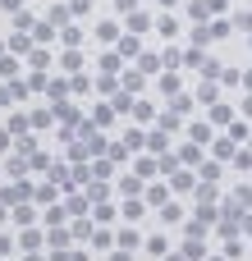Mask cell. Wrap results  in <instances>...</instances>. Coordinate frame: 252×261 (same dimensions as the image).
<instances>
[{
  "instance_id": "1",
  "label": "cell",
  "mask_w": 252,
  "mask_h": 261,
  "mask_svg": "<svg viewBox=\"0 0 252 261\" xmlns=\"http://www.w3.org/2000/svg\"><path fill=\"white\" fill-rule=\"evenodd\" d=\"M115 243H119V252H133V248H142L147 239H142L138 229H119V239H115Z\"/></svg>"
},
{
  "instance_id": "2",
  "label": "cell",
  "mask_w": 252,
  "mask_h": 261,
  "mask_svg": "<svg viewBox=\"0 0 252 261\" xmlns=\"http://www.w3.org/2000/svg\"><path fill=\"white\" fill-rule=\"evenodd\" d=\"M147 252H152V257H170V239H165V234H152V239H147Z\"/></svg>"
},
{
  "instance_id": "3",
  "label": "cell",
  "mask_w": 252,
  "mask_h": 261,
  "mask_svg": "<svg viewBox=\"0 0 252 261\" xmlns=\"http://www.w3.org/2000/svg\"><path fill=\"white\" fill-rule=\"evenodd\" d=\"M119 216H124L129 225H138V220H142V202H138V197H133V202H124V206H119Z\"/></svg>"
},
{
  "instance_id": "4",
  "label": "cell",
  "mask_w": 252,
  "mask_h": 261,
  "mask_svg": "<svg viewBox=\"0 0 252 261\" xmlns=\"http://www.w3.org/2000/svg\"><path fill=\"white\" fill-rule=\"evenodd\" d=\"M119 193H124V197L133 202V197L142 193V179H138V174H133V179H119Z\"/></svg>"
},
{
  "instance_id": "5",
  "label": "cell",
  "mask_w": 252,
  "mask_h": 261,
  "mask_svg": "<svg viewBox=\"0 0 252 261\" xmlns=\"http://www.w3.org/2000/svg\"><path fill=\"white\" fill-rule=\"evenodd\" d=\"M0 78H5V83H14V78H18V60H14V55H5V60H0Z\"/></svg>"
},
{
  "instance_id": "6",
  "label": "cell",
  "mask_w": 252,
  "mask_h": 261,
  "mask_svg": "<svg viewBox=\"0 0 252 261\" xmlns=\"http://www.w3.org/2000/svg\"><path fill=\"white\" fill-rule=\"evenodd\" d=\"M133 170H138V179H152V174H156V170H161V165H156V161H152V156H142V161H138V165H133Z\"/></svg>"
},
{
  "instance_id": "7",
  "label": "cell",
  "mask_w": 252,
  "mask_h": 261,
  "mask_svg": "<svg viewBox=\"0 0 252 261\" xmlns=\"http://www.w3.org/2000/svg\"><path fill=\"white\" fill-rule=\"evenodd\" d=\"M14 220H18V225H32V220H37V211L23 202V206H14Z\"/></svg>"
},
{
  "instance_id": "8",
  "label": "cell",
  "mask_w": 252,
  "mask_h": 261,
  "mask_svg": "<svg viewBox=\"0 0 252 261\" xmlns=\"http://www.w3.org/2000/svg\"><path fill=\"white\" fill-rule=\"evenodd\" d=\"M18 243H23V252H37V248H41V234H37V229H28Z\"/></svg>"
},
{
  "instance_id": "9",
  "label": "cell",
  "mask_w": 252,
  "mask_h": 261,
  "mask_svg": "<svg viewBox=\"0 0 252 261\" xmlns=\"http://www.w3.org/2000/svg\"><path fill=\"white\" fill-rule=\"evenodd\" d=\"M147 28H152L147 14H133V18H129V32H147Z\"/></svg>"
},
{
  "instance_id": "10",
  "label": "cell",
  "mask_w": 252,
  "mask_h": 261,
  "mask_svg": "<svg viewBox=\"0 0 252 261\" xmlns=\"http://www.w3.org/2000/svg\"><path fill=\"white\" fill-rule=\"evenodd\" d=\"M60 64H64V69H69V73H73V69H78V64H83V55H78V50H64V55H60Z\"/></svg>"
},
{
  "instance_id": "11",
  "label": "cell",
  "mask_w": 252,
  "mask_h": 261,
  "mask_svg": "<svg viewBox=\"0 0 252 261\" xmlns=\"http://www.w3.org/2000/svg\"><path fill=\"white\" fill-rule=\"evenodd\" d=\"M124 147H129V151H138V147H147V133H138V128H133V133L124 138Z\"/></svg>"
},
{
  "instance_id": "12",
  "label": "cell",
  "mask_w": 252,
  "mask_h": 261,
  "mask_svg": "<svg viewBox=\"0 0 252 261\" xmlns=\"http://www.w3.org/2000/svg\"><path fill=\"white\" fill-rule=\"evenodd\" d=\"M92 248H101V252H106V248H115V239H110L106 229H96V234H92Z\"/></svg>"
},
{
  "instance_id": "13",
  "label": "cell",
  "mask_w": 252,
  "mask_h": 261,
  "mask_svg": "<svg viewBox=\"0 0 252 261\" xmlns=\"http://www.w3.org/2000/svg\"><path fill=\"white\" fill-rule=\"evenodd\" d=\"M119 55H138V37H133V32H129V37L119 41Z\"/></svg>"
},
{
  "instance_id": "14",
  "label": "cell",
  "mask_w": 252,
  "mask_h": 261,
  "mask_svg": "<svg viewBox=\"0 0 252 261\" xmlns=\"http://www.w3.org/2000/svg\"><path fill=\"white\" fill-rule=\"evenodd\" d=\"M179 216H184L179 206H161V220H165V225H179Z\"/></svg>"
},
{
  "instance_id": "15",
  "label": "cell",
  "mask_w": 252,
  "mask_h": 261,
  "mask_svg": "<svg viewBox=\"0 0 252 261\" xmlns=\"http://www.w3.org/2000/svg\"><path fill=\"white\" fill-rule=\"evenodd\" d=\"M174 32H179V23H174V18L165 14V18H161V37H174Z\"/></svg>"
},
{
  "instance_id": "16",
  "label": "cell",
  "mask_w": 252,
  "mask_h": 261,
  "mask_svg": "<svg viewBox=\"0 0 252 261\" xmlns=\"http://www.w3.org/2000/svg\"><path fill=\"white\" fill-rule=\"evenodd\" d=\"M28 60H32V69H46V64H51V55H46V50H32Z\"/></svg>"
},
{
  "instance_id": "17",
  "label": "cell",
  "mask_w": 252,
  "mask_h": 261,
  "mask_svg": "<svg viewBox=\"0 0 252 261\" xmlns=\"http://www.w3.org/2000/svg\"><path fill=\"white\" fill-rule=\"evenodd\" d=\"M161 92H165V96H170V92H179V78H174V73H165V78H161Z\"/></svg>"
},
{
  "instance_id": "18",
  "label": "cell",
  "mask_w": 252,
  "mask_h": 261,
  "mask_svg": "<svg viewBox=\"0 0 252 261\" xmlns=\"http://www.w3.org/2000/svg\"><path fill=\"white\" fill-rule=\"evenodd\" d=\"M147 147H152V151H165V133H161V128H156V133H152V138H147Z\"/></svg>"
},
{
  "instance_id": "19",
  "label": "cell",
  "mask_w": 252,
  "mask_h": 261,
  "mask_svg": "<svg viewBox=\"0 0 252 261\" xmlns=\"http://www.w3.org/2000/svg\"><path fill=\"white\" fill-rule=\"evenodd\" d=\"M9 142H14V133H9V128H0V151H5Z\"/></svg>"
},
{
  "instance_id": "20",
  "label": "cell",
  "mask_w": 252,
  "mask_h": 261,
  "mask_svg": "<svg viewBox=\"0 0 252 261\" xmlns=\"http://www.w3.org/2000/svg\"><path fill=\"white\" fill-rule=\"evenodd\" d=\"M9 248H14V239H5V234H0V257H5Z\"/></svg>"
},
{
  "instance_id": "21",
  "label": "cell",
  "mask_w": 252,
  "mask_h": 261,
  "mask_svg": "<svg viewBox=\"0 0 252 261\" xmlns=\"http://www.w3.org/2000/svg\"><path fill=\"white\" fill-rule=\"evenodd\" d=\"M110 261H133V252H115V257H110Z\"/></svg>"
},
{
  "instance_id": "22",
  "label": "cell",
  "mask_w": 252,
  "mask_h": 261,
  "mask_svg": "<svg viewBox=\"0 0 252 261\" xmlns=\"http://www.w3.org/2000/svg\"><path fill=\"white\" fill-rule=\"evenodd\" d=\"M161 5H165V9H174V5H179V0H161Z\"/></svg>"
},
{
  "instance_id": "23",
  "label": "cell",
  "mask_w": 252,
  "mask_h": 261,
  "mask_svg": "<svg viewBox=\"0 0 252 261\" xmlns=\"http://www.w3.org/2000/svg\"><path fill=\"white\" fill-rule=\"evenodd\" d=\"M23 261H41V257H32V252H28V257H23Z\"/></svg>"
},
{
  "instance_id": "24",
  "label": "cell",
  "mask_w": 252,
  "mask_h": 261,
  "mask_svg": "<svg viewBox=\"0 0 252 261\" xmlns=\"http://www.w3.org/2000/svg\"><path fill=\"white\" fill-rule=\"evenodd\" d=\"M0 60H5V46H0Z\"/></svg>"
},
{
  "instance_id": "25",
  "label": "cell",
  "mask_w": 252,
  "mask_h": 261,
  "mask_svg": "<svg viewBox=\"0 0 252 261\" xmlns=\"http://www.w3.org/2000/svg\"><path fill=\"white\" fill-rule=\"evenodd\" d=\"M165 261H179V257H165Z\"/></svg>"
}]
</instances>
